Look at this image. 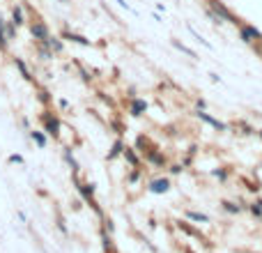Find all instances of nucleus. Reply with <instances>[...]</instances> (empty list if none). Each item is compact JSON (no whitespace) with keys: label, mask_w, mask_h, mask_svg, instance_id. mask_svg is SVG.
<instances>
[{"label":"nucleus","mask_w":262,"mask_h":253,"mask_svg":"<svg viewBox=\"0 0 262 253\" xmlns=\"http://www.w3.org/2000/svg\"><path fill=\"white\" fill-rule=\"evenodd\" d=\"M72 182H74V187H76L78 196L83 198V202H85V205H90L92 210H94V214L99 216V219H104V210L99 207V200L94 198V191H97L94 182H85V179H81V173H78V175H72Z\"/></svg>","instance_id":"nucleus-1"},{"label":"nucleus","mask_w":262,"mask_h":253,"mask_svg":"<svg viewBox=\"0 0 262 253\" xmlns=\"http://www.w3.org/2000/svg\"><path fill=\"white\" fill-rule=\"evenodd\" d=\"M39 122H41V129L46 131V136L53 138V141H58L60 138V131H62V122H60L58 113L51 108H44L39 113Z\"/></svg>","instance_id":"nucleus-2"},{"label":"nucleus","mask_w":262,"mask_h":253,"mask_svg":"<svg viewBox=\"0 0 262 253\" xmlns=\"http://www.w3.org/2000/svg\"><path fill=\"white\" fill-rule=\"evenodd\" d=\"M207 14H209L214 21H219V23L225 21V23H234V26L239 23V18L234 16V14L230 12L223 3H221V0H209V9H207Z\"/></svg>","instance_id":"nucleus-3"},{"label":"nucleus","mask_w":262,"mask_h":253,"mask_svg":"<svg viewBox=\"0 0 262 253\" xmlns=\"http://www.w3.org/2000/svg\"><path fill=\"white\" fill-rule=\"evenodd\" d=\"M28 30H30V37L35 39V44H44L46 39H49L53 32H51V28H49V23L44 21V18H32L30 23H28Z\"/></svg>","instance_id":"nucleus-4"},{"label":"nucleus","mask_w":262,"mask_h":253,"mask_svg":"<svg viewBox=\"0 0 262 253\" xmlns=\"http://www.w3.org/2000/svg\"><path fill=\"white\" fill-rule=\"evenodd\" d=\"M239 37H242L244 41H248V44H257V41L262 39V32L257 30L255 26L246 23V26H239Z\"/></svg>","instance_id":"nucleus-5"},{"label":"nucleus","mask_w":262,"mask_h":253,"mask_svg":"<svg viewBox=\"0 0 262 253\" xmlns=\"http://www.w3.org/2000/svg\"><path fill=\"white\" fill-rule=\"evenodd\" d=\"M28 136H30V141L35 143L39 150H44V147L49 145V136H46L44 129H28Z\"/></svg>","instance_id":"nucleus-6"},{"label":"nucleus","mask_w":262,"mask_h":253,"mask_svg":"<svg viewBox=\"0 0 262 253\" xmlns=\"http://www.w3.org/2000/svg\"><path fill=\"white\" fill-rule=\"evenodd\" d=\"M12 62H14V67L18 69V74H21V76H23V81H28V83H35V85H37V81H35V76H32V72H30V69H28L26 60H23V58H14Z\"/></svg>","instance_id":"nucleus-7"},{"label":"nucleus","mask_w":262,"mask_h":253,"mask_svg":"<svg viewBox=\"0 0 262 253\" xmlns=\"http://www.w3.org/2000/svg\"><path fill=\"white\" fill-rule=\"evenodd\" d=\"M62 39L64 41H72V44H78V46H92V39H87V37L78 35V32H72V30H64L62 32Z\"/></svg>","instance_id":"nucleus-8"},{"label":"nucleus","mask_w":262,"mask_h":253,"mask_svg":"<svg viewBox=\"0 0 262 253\" xmlns=\"http://www.w3.org/2000/svg\"><path fill=\"white\" fill-rule=\"evenodd\" d=\"M147 189H150V193H168V191H170V179H168V177L152 179Z\"/></svg>","instance_id":"nucleus-9"},{"label":"nucleus","mask_w":262,"mask_h":253,"mask_svg":"<svg viewBox=\"0 0 262 253\" xmlns=\"http://www.w3.org/2000/svg\"><path fill=\"white\" fill-rule=\"evenodd\" d=\"M62 159H64V164L72 168V175H78V173H81V166H78V161H76V156H74V150H72V147H64V150H62Z\"/></svg>","instance_id":"nucleus-10"},{"label":"nucleus","mask_w":262,"mask_h":253,"mask_svg":"<svg viewBox=\"0 0 262 253\" xmlns=\"http://www.w3.org/2000/svg\"><path fill=\"white\" fill-rule=\"evenodd\" d=\"M9 21L14 23L16 28H21V26H26L28 23V18H26V12H23V5H14L12 7V16H9Z\"/></svg>","instance_id":"nucleus-11"},{"label":"nucleus","mask_w":262,"mask_h":253,"mask_svg":"<svg viewBox=\"0 0 262 253\" xmlns=\"http://www.w3.org/2000/svg\"><path fill=\"white\" fill-rule=\"evenodd\" d=\"M145 159L150 161L152 166H156V168H161V166H165V156L161 154V152L156 150V147H152L150 152H145Z\"/></svg>","instance_id":"nucleus-12"},{"label":"nucleus","mask_w":262,"mask_h":253,"mask_svg":"<svg viewBox=\"0 0 262 253\" xmlns=\"http://www.w3.org/2000/svg\"><path fill=\"white\" fill-rule=\"evenodd\" d=\"M122 156L127 159V164L131 166V168H138V166H140V156L136 154V147H124Z\"/></svg>","instance_id":"nucleus-13"},{"label":"nucleus","mask_w":262,"mask_h":253,"mask_svg":"<svg viewBox=\"0 0 262 253\" xmlns=\"http://www.w3.org/2000/svg\"><path fill=\"white\" fill-rule=\"evenodd\" d=\"M44 44H49V49L53 51L55 55H58V53H62V51H64V39H62V37H55V35H51L49 39L44 41Z\"/></svg>","instance_id":"nucleus-14"},{"label":"nucleus","mask_w":262,"mask_h":253,"mask_svg":"<svg viewBox=\"0 0 262 253\" xmlns=\"http://www.w3.org/2000/svg\"><path fill=\"white\" fill-rule=\"evenodd\" d=\"M5 23H7V18L0 14V51H3V53H7V51H9V44H12V41L7 39V32H5Z\"/></svg>","instance_id":"nucleus-15"},{"label":"nucleus","mask_w":262,"mask_h":253,"mask_svg":"<svg viewBox=\"0 0 262 253\" xmlns=\"http://www.w3.org/2000/svg\"><path fill=\"white\" fill-rule=\"evenodd\" d=\"M147 110V101L145 99H131V106H129V113L131 115H142Z\"/></svg>","instance_id":"nucleus-16"},{"label":"nucleus","mask_w":262,"mask_h":253,"mask_svg":"<svg viewBox=\"0 0 262 253\" xmlns=\"http://www.w3.org/2000/svg\"><path fill=\"white\" fill-rule=\"evenodd\" d=\"M196 115L202 120V122H207V124H211V127H214V129H219V131H223V129H225V124H223V122H219V120H216V118H211V115H207L205 110H198Z\"/></svg>","instance_id":"nucleus-17"},{"label":"nucleus","mask_w":262,"mask_h":253,"mask_svg":"<svg viewBox=\"0 0 262 253\" xmlns=\"http://www.w3.org/2000/svg\"><path fill=\"white\" fill-rule=\"evenodd\" d=\"M124 147H127V145H124V141H122V138H115V143H113V145H110V152H108V161L117 159V156L124 152Z\"/></svg>","instance_id":"nucleus-18"},{"label":"nucleus","mask_w":262,"mask_h":253,"mask_svg":"<svg viewBox=\"0 0 262 253\" xmlns=\"http://www.w3.org/2000/svg\"><path fill=\"white\" fill-rule=\"evenodd\" d=\"M37 49V55H39V60H44V62H49V60L55 58V53L49 49V44H35Z\"/></svg>","instance_id":"nucleus-19"},{"label":"nucleus","mask_w":262,"mask_h":253,"mask_svg":"<svg viewBox=\"0 0 262 253\" xmlns=\"http://www.w3.org/2000/svg\"><path fill=\"white\" fill-rule=\"evenodd\" d=\"M37 101H39L44 108H49V106L53 104V95H51L46 87H39V90H37Z\"/></svg>","instance_id":"nucleus-20"},{"label":"nucleus","mask_w":262,"mask_h":253,"mask_svg":"<svg viewBox=\"0 0 262 253\" xmlns=\"http://www.w3.org/2000/svg\"><path fill=\"white\" fill-rule=\"evenodd\" d=\"M5 32H7V39H9V41H14V39H16V32H18V28L14 26V23L7 18V23H5Z\"/></svg>","instance_id":"nucleus-21"},{"label":"nucleus","mask_w":262,"mask_h":253,"mask_svg":"<svg viewBox=\"0 0 262 253\" xmlns=\"http://www.w3.org/2000/svg\"><path fill=\"white\" fill-rule=\"evenodd\" d=\"M186 216L191 221H200V223H207V221H209L205 214H200V212H186Z\"/></svg>","instance_id":"nucleus-22"},{"label":"nucleus","mask_w":262,"mask_h":253,"mask_svg":"<svg viewBox=\"0 0 262 253\" xmlns=\"http://www.w3.org/2000/svg\"><path fill=\"white\" fill-rule=\"evenodd\" d=\"M173 46H175V49H179V51H182V53H186V55H191V58H196V53H193L191 49H186V46H184V44H179L177 39L173 41Z\"/></svg>","instance_id":"nucleus-23"},{"label":"nucleus","mask_w":262,"mask_h":253,"mask_svg":"<svg viewBox=\"0 0 262 253\" xmlns=\"http://www.w3.org/2000/svg\"><path fill=\"white\" fill-rule=\"evenodd\" d=\"M7 164H18V166H23V164H26V159H23L21 154H9V156H7Z\"/></svg>","instance_id":"nucleus-24"},{"label":"nucleus","mask_w":262,"mask_h":253,"mask_svg":"<svg viewBox=\"0 0 262 253\" xmlns=\"http://www.w3.org/2000/svg\"><path fill=\"white\" fill-rule=\"evenodd\" d=\"M127 179H129V182H131V184H133V182H138V179H140V168H133L131 173L127 175Z\"/></svg>","instance_id":"nucleus-25"},{"label":"nucleus","mask_w":262,"mask_h":253,"mask_svg":"<svg viewBox=\"0 0 262 253\" xmlns=\"http://www.w3.org/2000/svg\"><path fill=\"white\" fill-rule=\"evenodd\" d=\"M223 210H225V212H232V214H237L239 207L234 205V202H223Z\"/></svg>","instance_id":"nucleus-26"},{"label":"nucleus","mask_w":262,"mask_h":253,"mask_svg":"<svg viewBox=\"0 0 262 253\" xmlns=\"http://www.w3.org/2000/svg\"><path fill=\"white\" fill-rule=\"evenodd\" d=\"M251 210H253V214H255V216H262V202H260V200H257V202H253V207H251Z\"/></svg>","instance_id":"nucleus-27"},{"label":"nucleus","mask_w":262,"mask_h":253,"mask_svg":"<svg viewBox=\"0 0 262 253\" xmlns=\"http://www.w3.org/2000/svg\"><path fill=\"white\" fill-rule=\"evenodd\" d=\"M115 3H117L120 7H122V9H127V12H133V7H131V5L127 3V0H115Z\"/></svg>","instance_id":"nucleus-28"},{"label":"nucleus","mask_w":262,"mask_h":253,"mask_svg":"<svg viewBox=\"0 0 262 253\" xmlns=\"http://www.w3.org/2000/svg\"><path fill=\"white\" fill-rule=\"evenodd\" d=\"M214 175H216L219 179H225V177H228V173H225V170H214Z\"/></svg>","instance_id":"nucleus-29"},{"label":"nucleus","mask_w":262,"mask_h":253,"mask_svg":"<svg viewBox=\"0 0 262 253\" xmlns=\"http://www.w3.org/2000/svg\"><path fill=\"white\" fill-rule=\"evenodd\" d=\"M58 106L64 110V108H69V101H67V99H58Z\"/></svg>","instance_id":"nucleus-30"},{"label":"nucleus","mask_w":262,"mask_h":253,"mask_svg":"<svg viewBox=\"0 0 262 253\" xmlns=\"http://www.w3.org/2000/svg\"><path fill=\"white\" fill-rule=\"evenodd\" d=\"M255 51H257V55H262V39L255 44Z\"/></svg>","instance_id":"nucleus-31"},{"label":"nucleus","mask_w":262,"mask_h":253,"mask_svg":"<svg viewBox=\"0 0 262 253\" xmlns=\"http://www.w3.org/2000/svg\"><path fill=\"white\" fill-rule=\"evenodd\" d=\"M260 136H262V133H260Z\"/></svg>","instance_id":"nucleus-32"}]
</instances>
